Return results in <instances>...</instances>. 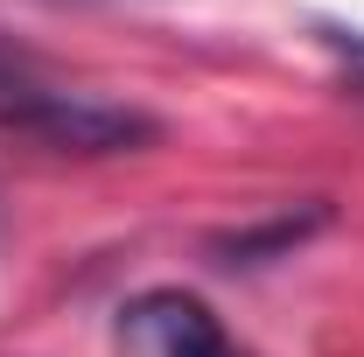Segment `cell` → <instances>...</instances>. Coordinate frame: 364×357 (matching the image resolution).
<instances>
[{"label":"cell","instance_id":"obj_2","mask_svg":"<svg viewBox=\"0 0 364 357\" xmlns=\"http://www.w3.org/2000/svg\"><path fill=\"white\" fill-rule=\"evenodd\" d=\"M112 351L119 357H238L225 322L182 287H147L134 294L112 322Z\"/></svg>","mask_w":364,"mask_h":357},{"label":"cell","instance_id":"obj_3","mask_svg":"<svg viewBox=\"0 0 364 357\" xmlns=\"http://www.w3.org/2000/svg\"><path fill=\"white\" fill-rule=\"evenodd\" d=\"M358 85H364V70H358Z\"/></svg>","mask_w":364,"mask_h":357},{"label":"cell","instance_id":"obj_1","mask_svg":"<svg viewBox=\"0 0 364 357\" xmlns=\"http://www.w3.org/2000/svg\"><path fill=\"white\" fill-rule=\"evenodd\" d=\"M0 127L43 134L49 147H77V154H112V147H134V140L154 134L127 105H105V98H91V91L49 85L43 70H36L21 49H7V43H0Z\"/></svg>","mask_w":364,"mask_h":357}]
</instances>
